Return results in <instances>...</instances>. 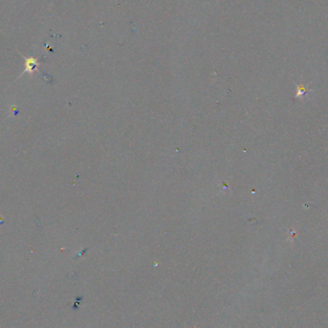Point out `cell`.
I'll return each instance as SVG.
<instances>
[{
    "label": "cell",
    "mask_w": 328,
    "mask_h": 328,
    "mask_svg": "<svg viewBox=\"0 0 328 328\" xmlns=\"http://www.w3.org/2000/svg\"><path fill=\"white\" fill-rule=\"evenodd\" d=\"M38 60L35 59V58H28V59H25V70H24V72H29V73H32L34 72L38 66Z\"/></svg>",
    "instance_id": "6da1fadb"
}]
</instances>
